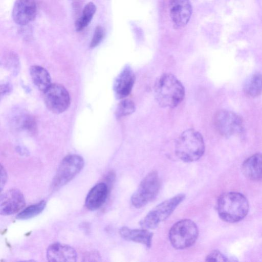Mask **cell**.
Instances as JSON below:
<instances>
[{
  "label": "cell",
  "instance_id": "2",
  "mask_svg": "<svg viewBox=\"0 0 262 262\" xmlns=\"http://www.w3.org/2000/svg\"><path fill=\"white\" fill-rule=\"evenodd\" d=\"M217 210L222 220L228 223H235L247 215L249 203L246 198L241 193L226 192L219 198Z\"/></svg>",
  "mask_w": 262,
  "mask_h": 262
},
{
  "label": "cell",
  "instance_id": "8",
  "mask_svg": "<svg viewBox=\"0 0 262 262\" xmlns=\"http://www.w3.org/2000/svg\"><path fill=\"white\" fill-rule=\"evenodd\" d=\"M43 93L45 105L53 113H62L69 107L70 96L62 85L52 83Z\"/></svg>",
  "mask_w": 262,
  "mask_h": 262
},
{
  "label": "cell",
  "instance_id": "14",
  "mask_svg": "<svg viewBox=\"0 0 262 262\" xmlns=\"http://www.w3.org/2000/svg\"><path fill=\"white\" fill-rule=\"evenodd\" d=\"M77 253L70 246L54 243L47 250V258L49 261L73 262L77 260Z\"/></svg>",
  "mask_w": 262,
  "mask_h": 262
},
{
  "label": "cell",
  "instance_id": "3",
  "mask_svg": "<svg viewBox=\"0 0 262 262\" xmlns=\"http://www.w3.org/2000/svg\"><path fill=\"white\" fill-rule=\"evenodd\" d=\"M205 146L202 135L194 129H188L178 138L175 144V153L182 161L191 162L201 158Z\"/></svg>",
  "mask_w": 262,
  "mask_h": 262
},
{
  "label": "cell",
  "instance_id": "15",
  "mask_svg": "<svg viewBox=\"0 0 262 262\" xmlns=\"http://www.w3.org/2000/svg\"><path fill=\"white\" fill-rule=\"evenodd\" d=\"M108 193L107 185L100 182L91 188L88 193L85 204L88 209L94 210L99 208L105 202Z\"/></svg>",
  "mask_w": 262,
  "mask_h": 262
},
{
  "label": "cell",
  "instance_id": "12",
  "mask_svg": "<svg viewBox=\"0 0 262 262\" xmlns=\"http://www.w3.org/2000/svg\"><path fill=\"white\" fill-rule=\"evenodd\" d=\"M36 10L35 0H16L12 11V17L16 24L26 25L34 19Z\"/></svg>",
  "mask_w": 262,
  "mask_h": 262
},
{
  "label": "cell",
  "instance_id": "25",
  "mask_svg": "<svg viewBox=\"0 0 262 262\" xmlns=\"http://www.w3.org/2000/svg\"><path fill=\"white\" fill-rule=\"evenodd\" d=\"M1 167V191H2L7 181V174L5 168L2 165Z\"/></svg>",
  "mask_w": 262,
  "mask_h": 262
},
{
  "label": "cell",
  "instance_id": "18",
  "mask_svg": "<svg viewBox=\"0 0 262 262\" xmlns=\"http://www.w3.org/2000/svg\"><path fill=\"white\" fill-rule=\"evenodd\" d=\"M30 74L34 84L40 91L43 92L52 84L50 74L42 67H31Z\"/></svg>",
  "mask_w": 262,
  "mask_h": 262
},
{
  "label": "cell",
  "instance_id": "21",
  "mask_svg": "<svg viewBox=\"0 0 262 262\" xmlns=\"http://www.w3.org/2000/svg\"><path fill=\"white\" fill-rule=\"evenodd\" d=\"M46 202L44 200L31 205L20 211L16 216L19 220H27L40 214L45 209Z\"/></svg>",
  "mask_w": 262,
  "mask_h": 262
},
{
  "label": "cell",
  "instance_id": "1",
  "mask_svg": "<svg viewBox=\"0 0 262 262\" xmlns=\"http://www.w3.org/2000/svg\"><path fill=\"white\" fill-rule=\"evenodd\" d=\"M155 97L163 107H175L183 100L185 89L173 75L165 73L157 80L154 87Z\"/></svg>",
  "mask_w": 262,
  "mask_h": 262
},
{
  "label": "cell",
  "instance_id": "20",
  "mask_svg": "<svg viewBox=\"0 0 262 262\" xmlns=\"http://www.w3.org/2000/svg\"><path fill=\"white\" fill-rule=\"evenodd\" d=\"M97 8L93 2H89L84 7L81 15L75 22V29L76 31L80 32L84 29L91 21Z\"/></svg>",
  "mask_w": 262,
  "mask_h": 262
},
{
  "label": "cell",
  "instance_id": "5",
  "mask_svg": "<svg viewBox=\"0 0 262 262\" xmlns=\"http://www.w3.org/2000/svg\"><path fill=\"white\" fill-rule=\"evenodd\" d=\"M84 164L83 158L76 154L66 156L61 161L51 184L56 190L71 181L82 170Z\"/></svg>",
  "mask_w": 262,
  "mask_h": 262
},
{
  "label": "cell",
  "instance_id": "9",
  "mask_svg": "<svg viewBox=\"0 0 262 262\" xmlns=\"http://www.w3.org/2000/svg\"><path fill=\"white\" fill-rule=\"evenodd\" d=\"M214 124L218 133L229 137L241 133L243 129V121L241 116L228 110H220L214 117Z\"/></svg>",
  "mask_w": 262,
  "mask_h": 262
},
{
  "label": "cell",
  "instance_id": "10",
  "mask_svg": "<svg viewBox=\"0 0 262 262\" xmlns=\"http://www.w3.org/2000/svg\"><path fill=\"white\" fill-rule=\"evenodd\" d=\"M25 205V199L21 192L17 189H11L1 194L0 213L3 215L15 214L21 210Z\"/></svg>",
  "mask_w": 262,
  "mask_h": 262
},
{
  "label": "cell",
  "instance_id": "7",
  "mask_svg": "<svg viewBox=\"0 0 262 262\" xmlns=\"http://www.w3.org/2000/svg\"><path fill=\"white\" fill-rule=\"evenodd\" d=\"M160 185L158 172L155 170L149 172L133 194L130 200L132 204L137 208L144 206L157 196Z\"/></svg>",
  "mask_w": 262,
  "mask_h": 262
},
{
  "label": "cell",
  "instance_id": "23",
  "mask_svg": "<svg viewBox=\"0 0 262 262\" xmlns=\"http://www.w3.org/2000/svg\"><path fill=\"white\" fill-rule=\"evenodd\" d=\"M104 36L105 30L104 28L100 26L96 27L90 44V48H94L97 47L103 40Z\"/></svg>",
  "mask_w": 262,
  "mask_h": 262
},
{
  "label": "cell",
  "instance_id": "6",
  "mask_svg": "<svg viewBox=\"0 0 262 262\" xmlns=\"http://www.w3.org/2000/svg\"><path fill=\"white\" fill-rule=\"evenodd\" d=\"M185 198V194L181 193L162 202L150 211L140 221L141 226L146 229L156 228L161 222L170 215Z\"/></svg>",
  "mask_w": 262,
  "mask_h": 262
},
{
  "label": "cell",
  "instance_id": "16",
  "mask_svg": "<svg viewBox=\"0 0 262 262\" xmlns=\"http://www.w3.org/2000/svg\"><path fill=\"white\" fill-rule=\"evenodd\" d=\"M242 170L248 179L262 181V154L257 153L247 159L242 164Z\"/></svg>",
  "mask_w": 262,
  "mask_h": 262
},
{
  "label": "cell",
  "instance_id": "17",
  "mask_svg": "<svg viewBox=\"0 0 262 262\" xmlns=\"http://www.w3.org/2000/svg\"><path fill=\"white\" fill-rule=\"evenodd\" d=\"M120 235L125 239L144 244L150 248L153 234L148 229H133L123 227L119 230Z\"/></svg>",
  "mask_w": 262,
  "mask_h": 262
},
{
  "label": "cell",
  "instance_id": "19",
  "mask_svg": "<svg viewBox=\"0 0 262 262\" xmlns=\"http://www.w3.org/2000/svg\"><path fill=\"white\" fill-rule=\"evenodd\" d=\"M244 92L246 95L250 97L260 95L262 94V74L256 73L250 77L244 84Z\"/></svg>",
  "mask_w": 262,
  "mask_h": 262
},
{
  "label": "cell",
  "instance_id": "13",
  "mask_svg": "<svg viewBox=\"0 0 262 262\" xmlns=\"http://www.w3.org/2000/svg\"><path fill=\"white\" fill-rule=\"evenodd\" d=\"M135 81V75L132 68L125 66L117 77L114 90L118 99H123L130 93Z\"/></svg>",
  "mask_w": 262,
  "mask_h": 262
},
{
  "label": "cell",
  "instance_id": "22",
  "mask_svg": "<svg viewBox=\"0 0 262 262\" xmlns=\"http://www.w3.org/2000/svg\"><path fill=\"white\" fill-rule=\"evenodd\" d=\"M135 103L132 100H123L119 102L116 110V117L120 118L129 115L135 112Z\"/></svg>",
  "mask_w": 262,
  "mask_h": 262
},
{
  "label": "cell",
  "instance_id": "24",
  "mask_svg": "<svg viewBox=\"0 0 262 262\" xmlns=\"http://www.w3.org/2000/svg\"><path fill=\"white\" fill-rule=\"evenodd\" d=\"M229 260L227 257L218 250L212 251L206 258V261H226Z\"/></svg>",
  "mask_w": 262,
  "mask_h": 262
},
{
  "label": "cell",
  "instance_id": "4",
  "mask_svg": "<svg viewBox=\"0 0 262 262\" xmlns=\"http://www.w3.org/2000/svg\"><path fill=\"white\" fill-rule=\"evenodd\" d=\"M198 235L196 225L190 220L183 219L171 227L169 238L174 248L183 249L192 246L197 239Z\"/></svg>",
  "mask_w": 262,
  "mask_h": 262
},
{
  "label": "cell",
  "instance_id": "11",
  "mask_svg": "<svg viewBox=\"0 0 262 262\" xmlns=\"http://www.w3.org/2000/svg\"><path fill=\"white\" fill-rule=\"evenodd\" d=\"M169 11L174 27L183 28L189 21L192 14L191 3L189 0H170Z\"/></svg>",
  "mask_w": 262,
  "mask_h": 262
}]
</instances>
